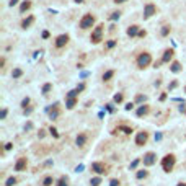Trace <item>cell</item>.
Here are the masks:
<instances>
[{"label":"cell","mask_w":186,"mask_h":186,"mask_svg":"<svg viewBox=\"0 0 186 186\" xmlns=\"http://www.w3.org/2000/svg\"><path fill=\"white\" fill-rule=\"evenodd\" d=\"M33 21H34V17H33V15H30L28 18H25L23 21H21V28H23V30H26V28H30V26L33 25Z\"/></svg>","instance_id":"9a60e30c"},{"label":"cell","mask_w":186,"mask_h":186,"mask_svg":"<svg viewBox=\"0 0 186 186\" xmlns=\"http://www.w3.org/2000/svg\"><path fill=\"white\" fill-rule=\"evenodd\" d=\"M124 132V134H131L132 132V127H129V126H118V129L116 131H114V134H116V132Z\"/></svg>","instance_id":"d6986e66"},{"label":"cell","mask_w":186,"mask_h":186,"mask_svg":"<svg viewBox=\"0 0 186 186\" xmlns=\"http://www.w3.org/2000/svg\"><path fill=\"white\" fill-rule=\"evenodd\" d=\"M91 171H95L98 175H106L108 173V167L103 162H93L91 163Z\"/></svg>","instance_id":"5b68a950"},{"label":"cell","mask_w":186,"mask_h":186,"mask_svg":"<svg viewBox=\"0 0 186 186\" xmlns=\"http://www.w3.org/2000/svg\"><path fill=\"white\" fill-rule=\"evenodd\" d=\"M85 0H75V3H83Z\"/></svg>","instance_id":"f5cc1de1"},{"label":"cell","mask_w":186,"mask_h":186,"mask_svg":"<svg viewBox=\"0 0 186 186\" xmlns=\"http://www.w3.org/2000/svg\"><path fill=\"white\" fill-rule=\"evenodd\" d=\"M57 186H69V184H67V178H66V176H61L59 181H57Z\"/></svg>","instance_id":"f1b7e54d"},{"label":"cell","mask_w":186,"mask_h":186,"mask_svg":"<svg viewBox=\"0 0 186 186\" xmlns=\"http://www.w3.org/2000/svg\"><path fill=\"white\" fill-rule=\"evenodd\" d=\"M170 30H171L170 25H165V26L162 28V36H168V34H170Z\"/></svg>","instance_id":"83f0119b"},{"label":"cell","mask_w":186,"mask_h":186,"mask_svg":"<svg viewBox=\"0 0 186 186\" xmlns=\"http://www.w3.org/2000/svg\"><path fill=\"white\" fill-rule=\"evenodd\" d=\"M77 101H78L77 98H67V103H66V106H67L69 110H74V108H75V105H77Z\"/></svg>","instance_id":"ffe728a7"},{"label":"cell","mask_w":186,"mask_h":186,"mask_svg":"<svg viewBox=\"0 0 186 186\" xmlns=\"http://www.w3.org/2000/svg\"><path fill=\"white\" fill-rule=\"evenodd\" d=\"M145 100H147L145 95H137V96H135V103H144Z\"/></svg>","instance_id":"d6a6232c"},{"label":"cell","mask_w":186,"mask_h":186,"mask_svg":"<svg viewBox=\"0 0 186 186\" xmlns=\"http://www.w3.org/2000/svg\"><path fill=\"white\" fill-rule=\"evenodd\" d=\"M54 184V178L52 176H46L44 181H42V186H52Z\"/></svg>","instance_id":"603a6c76"},{"label":"cell","mask_w":186,"mask_h":186,"mask_svg":"<svg viewBox=\"0 0 186 186\" xmlns=\"http://www.w3.org/2000/svg\"><path fill=\"white\" fill-rule=\"evenodd\" d=\"M95 25V17L91 15V13H87V15H83V18L80 20V28L82 30H88Z\"/></svg>","instance_id":"277c9868"},{"label":"cell","mask_w":186,"mask_h":186,"mask_svg":"<svg viewBox=\"0 0 186 186\" xmlns=\"http://www.w3.org/2000/svg\"><path fill=\"white\" fill-rule=\"evenodd\" d=\"M51 88H52V85H51V83H46L44 87H42V93H44V95H47V93L51 91Z\"/></svg>","instance_id":"1f68e13d"},{"label":"cell","mask_w":186,"mask_h":186,"mask_svg":"<svg viewBox=\"0 0 186 186\" xmlns=\"http://www.w3.org/2000/svg\"><path fill=\"white\" fill-rule=\"evenodd\" d=\"M123 98H124L123 93H116V95H114V103H121V101H123Z\"/></svg>","instance_id":"f546056e"},{"label":"cell","mask_w":186,"mask_h":186,"mask_svg":"<svg viewBox=\"0 0 186 186\" xmlns=\"http://www.w3.org/2000/svg\"><path fill=\"white\" fill-rule=\"evenodd\" d=\"M150 64H152V56H150L149 52L139 54V57H137V67L139 69H145V67L150 66Z\"/></svg>","instance_id":"7a4b0ae2"},{"label":"cell","mask_w":186,"mask_h":186,"mask_svg":"<svg viewBox=\"0 0 186 186\" xmlns=\"http://www.w3.org/2000/svg\"><path fill=\"white\" fill-rule=\"evenodd\" d=\"M119 184H121V183H119V180H116V178L110 181V186H119Z\"/></svg>","instance_id":"74e56055"},{"label":"cell","mask_w":186,"mask_h":186,"mask_svg":"<svg viewBox=\"0 0 186 186\" xmlns=\"http://www.w3.org/2000/svg\"><path fill=\"white\" fill-rule=\"evenodd\" d=\"M38 135H39V137H44V135H46V131H44V129H41V131L38 132Z\"/></svg>","instance_id":"f6af8a7d"},{"label":"cell","mask_w":186,"mask_h":186,"mask_svg":"<svg viewBox=\"0 0 186 186\" xmlns=\"http://www.w3.org/2000/svg\"><path fill=\"white\" fill-rule=\"evenodd\" d=\"M28 105H30V98L26 96V98L23 100V101H21V106H23V110H26V106H28Z\"/></svg>","instance_id":"d590c367"},{"label":"cell","mask_w":186,"mask_h":186,"mask_svg":"<svg viewBox=\"0 0 186 186\" xmlns=\"http://www.w3.org/2000/svg\"><path fill=\"white\" fill-rule=\"evenodd\" d=\"M12 147H13L12 142H7V144H5V150H12Z\"/></svg>","instance_id":"b9f144b4"},{"label":"cell","mask_w":186,"mask_h":186,"mask_svg":"<svg viewBox=\"0 0 186 186\" xmlns=\"http://www.w3.org/2000/svg\"><path fill=\"white\" fill-rule=\"evenodd\" d=\"M147 176H149L147 170H139L137 173H135V178H137V180H144V178H147Z\"/></svg>","instance_id":"7402d4cb"},{"label":"cell","mask_w":186,"mask_h":186,"mask_svg":"<svg viewBox=\"0 0 186 186\" xmlns=\"http://www.w3.org/2000/svg\"><path fill=\"white\" fill-rule=\"evenodd\" d=\"M3 66H5V59L2 57V59H0V67H3Z\"/></svg>","instance_id":"f907efd6"},{"label":"cell","mask_w":186,"mask_h":186,"mask_svg":"<svg viewBox=\"0 0 186 186\" xmlns=\"http://www.w3.org/2000/svg\"><path fill=\"white\" fill-rule=\"evenodd\" d=\"M30 8H31V0H25V2L21 3V7H20V12L25 13V12H28Z\"/></svg>","instance_id":"ac0fdd59"},{"label":"cell","mask_w":186,"mask_h":186,"mask_svg":"<svg viewBox=\"0 0 186 186\" xmlns=\"http://www.w3.org/2000/svg\"><path fill=\"white\" fill-rule=\"evenodd\" d=\"M49 132H51L52 135H54V137H59V132H57V129H56V127H49Z\"/></svg>","instance_id":"e575fe53"},{"label":"cell","mask_w":186,"mask_h":186,"mask_svg":"<svg viewBox=\"0 0 186 186\" xmlns=\"http://www.w3.org/2000/svg\"><path fill=\"white\" fill-rule=\"evenodd\" d=\"M90 184H91V186H100V184H101V178H100V176H95V178H91Z\"/></svg>","instance_id":"484cf974"},{"label":"cell","mask_w":186,"mask_h":186,"mask_svg":"<svg viewBox=\"0 0 186 186\" xmlns=\"http://www.w3.org/2000/svg\"><path fill=\"white\" fill-rule=\"evenodd\" d=\"M69 42V34H59V36L56 38V41H54V44H56V47H64Z\"/></svg>","instance_id":"ba28073f"},{"label":"cell","mask_w":186,"mask_h":186,"mask_svg":"<svg viewBox=\"0 0 186 186\" xmlns=\"http://www.w3.org/2000/svg\"><path fill=\"white\" fill-rule=\"evenodd\" d=\"M157 13V7L154 3H147L144 7V18H150L152 15H155Z\"/></svg>","instance_id":"9c48e42d"},{"label":"cell","mask_w":186,"mask_h":186,"mask_svg":"<svg viewBox=\"0 0 186 186\" xmlns=\"http://www.w3.org/2000/svg\"><path fill=\"white\" fill-rule=\"evenodd\" d=\"M139 162H140V160H139V159H135V160H134V162H132V163H131V170H134V168H135V167H137V165H139Z\"/></svg>","instance_id":"f35d334b"},{"label":"cell","mask_w":186,"mask_h":186,"mask_svg":"<svg viewBox=\"0 0 186 186\" xmlns=\"http://www.w3.org/2000/svg\"><path fill=\"white\" fill-rule=\"evenodd\" d=\"M184 93H186V87H184Z\"/></svg>","instance_id":"11a10c76"},{"label":"cell","mask_w":186,"mask_h":186,"mask_svg":"<svg viewBox=\"0 0 186 186\" xmlns=\"http://www.w3.org/2000/svg\"><path fill=\"white\" fill-rule=\"evenodd\" d=\"M178 87V82L176 80H173V82H171L170 85H168V90H173V88H176Z\"/></svg>","instance_id":"8d00e7d4"},{"label":"cell","mask_w":186,"mask_h":186,"mask_svg":"<svg viewBox=\"0 0 186 186\" xmlns=\"http://www.w3.org/2000/svg\"><path fill=\"white\" fill-rule=\"evenodd\" d=\"M17 181H18V180H17L15 176H10L8 180L5 181V186H15V184H17Z\"/></svg>","instance_id":"d4e9b609"},{"label":"cell","mask_w":186,"mask_h":186,"mask_svg":"<svg viewBox=\"0 0 186 186\" xmlns=\"http://www.w3.org/2000/svg\"><path fill=\"white\" fill-rule=\"evenodd\" d=\"M142 160H144V165H145V167H152L154 163L157 162V155H155L154 152H147Z\"/></svg>","instance_id":"52a82bcc"},{"label":"cell","mask_w":186,"mask_h":186,"mask_svg":"<svg viewBox=\"0 0 186 186\" xmlns=\"http://www.w3.org/2000/svg\"><path fill=\"white\" fill-rule=\"evenodd\" d=\"M83 88H85V83H80V85H78V87H77V90H78V91H82Z\"/></svg>","instance_id":"c3c4849f"},{"label":"cell","mask_w":186,"mask_h":186,"mask_svg":"<svg viewBox=\"0 0 186 186\" xmlns=\"http://www.w3.org/2000/svg\"><path fill=\"white\" fill-rule=\"evenodd\" d=\"M87 139H88V135H87V132H80V134H78L77 135V145L78 147H83L85 145V142H87Z\"/></svg>","instance_id":"5bb4252c"},{"label":"cell","mask_w":186,"mask_h":186,"mask_svg":"<svg viewBox=\"0 0 186 186\" xmlns=\"http://www.w3.org/2000/svg\"><path fill=\"white\" fill-rule=\"evenodd\" d=\"M176 186H186V183H178Z\"/></svg>","instance_id":"db71d44e"},{"label":"cell","mask_w":186,"mask_h":186,"mask_svg":"<svg viewBox=\"0 0 186 186\" xmlns=\"http://www.w3.org/2000/svg\"><path fill=\"white\" fill-rule=\"evenodd\" d=\"M132 108H134V103H127V105H126V110H127V111H131Z\"/></svg>","instance_id":"7bdbcfd3"},{"label":"cell","mask_w":186,"mask_h":186,"mask_svg":"<svg viewBox=\"0 0 186 186\" xmlns=\"http://www.w3.org/2000/svg\"><path fill=\"white\" fill-rule=\"evenodd\" d=\"M165 100H167V93H162V95H160V101H165Z\"/></svg>","instance_id":"7dc6e473"},{"label":"cell","mask_w":186,"mask_h":186,"mask_svg":"<svg viewBox=\"0 0 186 186\" xmlns=\"http://www.w3.org/2000/svg\"><path fill=\"white\" fill-rule=\"evenodd\" d=\"M119 17H121V13H119V12H113L111 15H110V20H113V21H114V20H118Z\"/></svg>","instance_id":"836d02e7"},{"label":"cell","mask_w":186,"mask_h":186,"mask_svg":"<svg viewBox=\"0 0 186 186\" xmlns=\"http://www.w3.org/2000/svg\"><path fill=\"white\" fill-rule=\"evenodd\" d=\"M149 111H150V106L149 105H142L140 108L137 110V116L142 118V116H145V114H149Z\"/></svg>","instance_id":"2e32d148"},{"label":"cell","mask_w":186,"mask_h":186,"mask_svg":"<svg viewBox=\"0 0 186 186\" xmlns=\"http://www.w3.org/2000/svg\"><path fill=\"white\" fill-rule=\"evenodd\" d=\"M175 163H176V157L173 154H168L162 159V168L163 171H167V173H170V171H173L175 168Z\"/></svg>","instance_id":"6da1fadb"},{"label":"cell","mask_w":186,"mask_h":186,"mask_svg":"<svg viewBox=\"0 0 186 186\" xmlns=\"http://www.w3.org/2000/svg\"><path fill=\"white\" fill-rule=\"evenodd\" d=\"M21 75H23V70H21V69H13V72H12L13 78H20Z\"/></svg>","instance_id":"cb8c5ba5"},{"label":"cell","mask_w":186,"mask_h":186,"mask_svg":"<svg viewBox=\"0 0 186 186\" xmlns=\"http://www.w3.org/2000/svg\"><path fill=\"white\" fill-rule=\"evenodd\" d=\"M113 77H114V70H106L103 74V82H110Z\"/></svg>","instance_id":"44dd1931"},{"label":"cell","mask_w":186,"mask_h":186,"mask_svg":"<svg viewBox=\"0 0 186 186\" xmlns=\"http://www.w3.org/2000/svg\"><path fill=\"white\" fill-rule=\"evenodd\" d=\"M18 2H20V0H10V2H8V5H10V7H13V5H17Z\"/></svg>","instance_id":"ee69618b"},{"label":"cell","mask_w":186,"mask_h":186,"mask_svg":"<svg viewBox=\"0 0 186 186\" xmlns=\"http://www.w3.org/2000/svg\"><path fill=\"white\" fill-rule=\"evenodd\" d=\"M78 93H80V91H78L77 88H75V90H70V91L67 93V96H66V98H77Z\"/></svg>","instance_id":"4316f807"},{"label":"cell","mask_w":186,"mask_h":186,"mask_svg":"<svg viewBox=\"0 0 186 186\" xmlns=\"http://www.w3.org/2000/svg\"><path fill=\"white\" fill-rule=\"evenodd\" d=\"M28 167V160L25 159V157H20V159L17 160L15 163V171H25Z\"/></svg>","instance_id":"30bf717a"},{"label":"cell","mask_w":186,"mask_h":186,"mask_svg":"<svg viewBox=\"0 0 186 186\" xmlns=\"http://www.w3.org/2000/svg\"><path fill=\"white\" fill-rule=\"evenodd\" d=\"M170 70L171 72H175V74H178V72H181V64L178 62V61H175V62H171L170 64Z\"/></svg>","instance_id":"e0dca14e"},{"label":"cell","mask_w":186,"mask_h":186,"mask_svg":"<svg viewBox=\"0 0 186 186\" xmlns=\"http://www.w3.org/2000/svg\"><path fill=\"white\" fill-rule=\"evenodd\" d=\"M147 140H149V132L145 131H142V132H137V135H135V145H145L147 144Z\"/></svg>","instance_id":"8992f818"},{"label":"cell","mask_w":186,"mask_h":186,"mask_svg":"<svg viewBox=\"0 0 186 186\" xmlns=\"http://www.w3.org/2000/svg\"><path fill=\"white\" fill-rule=\"evenodd\" d=\"M103 25H98L95 30L91 31V36H90V41L93 42V44H98V42L103 41Z\"/></svg>","instance_id":"3957f363"},{"label":"cell","mask_w":186,"mask_h":186,"mask_svg":"<svg viewBox=\"0 0 186 186\" xmlns=\"http://www.w3.org/2000/svg\"><path fill=\"white\" fill-rule=\"evenodd\" d=\"M173 56H175L173 49H165V52H163V56H162V62L163 64H168L171 59H173Z\"/></svg>","instance_id":"7c38bea8"},{"label":"cell","mask_w":186,"mask_h":186,"mask_svg":"<svg viewBox=\"0 0 186 186\" xmlns=\"http://www.w3.org/2000/svg\"><path fill=\"white\" fill-rule=\"evenodd\" d=\"M145 34H147V31H145V30H140L137 36H139V38H145Z\"/></svg>","instance_id":"ab89813d"},{"label":"cell","mask_w":186,"mask_h":186,"mask_svg":"<svg viewBox=\"0 0 186 186\" xmlns=\"http://www.w3.org/2000/svg\"><path fill=\"white\" fill-rule=\"evenodd\" d=\"M126 0H114V3H124Z\"/></svg>","instance_id":"816d5d0a"},{"label":"cell","mask_w":186,"mask_h":186,"mask_svg":"<svg viewBox=\"0 0 186 186\" xmlns=\"http://www.w3.org/2000/svg\"><path fill=\"white\" fill-rule=\"evenodd\" d=\"M42 38H44V39L49 38V31H44V33H42Z\"/></svg>","instance_id":"681fc988"},{"label":"cell","mask_w":186,"mask_h":186,"mask_svg":"<svg viewBox=\"0 0 186 186\" xmlns=\"http://www.w3.org/2000/svg\"><path fill=\"white\" fill-rule=\"evenodd\" d=\"M139 31H140V28L137 25H131L129 28H127V36L134 38V36H137V34H139Z\"/></svg>","instance_id":"4fadbf2b"},{"label":"cell","mask_w":186,"mask_h":186,"mask_svg":"<svg viewBox=\"0 0 186 186\" xmlns=\"http://www.w3.org/2000/svg\"><path fill=\"white\" fill-rule=\"evenodd\" d=\"M7 114H8V111H7V110H2V114H0V119H5V118H7Z\"/></svg>","instance_id":"60d3db41"},{"label":"cell","mask_w":186,"mask_h":186,"mask_svg":"<svg viewBox=\"0 0 186 186\" xmlns=\"http://www.w3.org/2000/svg\"><path fill=\"white\" fill-rule=\"evenodd\" d=\"M106 110H108L110 113H113V111H114V108H113V105H106Z\"/></svg>","instance_id":"bcb514c9"},{"label":"cell","mask_w":186,"mask_h":186,"mask_svg":"<svg viewBox=\"0 0 186 186\" xmlns=\"http://www.w3.org/2000/svg\"><path fill=\"white\" fill-rule=\"evenodd\" d=\"M59 113H61V103H54L51 108H49V118L56 119L57 116H59Z\"/></svg>","instance_id":"8fae6325"},{"label":"cell","mask_w":186,"mask_h":186,"mask_svg":"<svg viewBox=\"0 0 186 186\" xmlns=\"http://www.w3.org/2000/svg\"><path fill=\"white\" fill-rule=\"evenodd\" d=\"M116 42H118L116 39H110L108 42H106V49H113L114 46H116Z\"/></svg>","instance_id":"4dcf8cb0"}]
</instances>
